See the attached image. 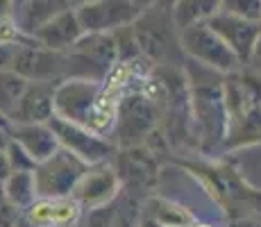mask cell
Instances as JSON below:
<instances>
[{
	"label": "cell",
	"mask_w": 261,
	"mask_h": 227,
	"mask_svg": "<svg viewBox=\"0 0 261 227\" xmlns=\"http://www.w3.org/2000/svg\"><path fill=\"white\" fill-rule=\"evenodd\" d=\"M187 227H216V225H212V223H202V220H191Z\"/></svg>",
	"instance_id": "obj_21"
},
{
	"label": "cell",
	"mask_w": 261,
	"mask_h": 227,
	"mask_svg": "<svg viewBox=\"0 0 261 227\" xmlns=\"http://www.w3.org/2000/svg\"><path fill=\"white\" fill-rule=\"evenodd\" d=\"M225 107L229 114V136L237 145L261 141V78H239L227 84Z\"/></svg>",
	"instance_id": "obj_2"
},
{
	"label": "cell",
	"mask_w": 261,
	"mask_h": 227,
	"mask_svg": "<svg viewBox=\"0 0 261 227\" xmlns=\"http://www.w3.org/2000/svg\"><path fill=\"white\" fill-rule=\"evenodd\" d=\"M220 12L248 18V21H259L261 0H220Z\"/></svg>",
	"instance_id": "obj_16"
},
{
	"label": "cell",
	"mask_w": 261,
	"mask_h": 227,
	"mask_svg": "<svg viewBox=\"0 0 261 227\" xmlns=\"http://www.w3.org/2000/svg\"><path fill=\"white\" fill-rule=\"evenodd\" d=\"M91 166L84 159H80L77 155H73L71 150L59 148L53 157L37 164V168H34V180H37L39 195H46V198L71 195L75 184L82 180V175Z\"/></svg>",
	"instance_id": "obj_4"
},
{
	"label": "cell",
	"mask_w": 261,
	"mask_h": 227,
	"mask_svg": "<svg viewBox=\"0 0 261 227\" xmlns=\"http://www.w3.org/2000/svg\"><path fill=\"white\" fill-rule=\"evenodd\" d=\"M55 93L57 89L50 82H41V80H34V84L30 82L12 120L14 123H48L55 116Z\"/></svg>",
	"instance_id": "obj_10"
},
{
	"label": "cell",
	"mask_w": 261,
	"mask_h": 227,
	"mask_svg": "<svg viewBox=\"0 0 261 227\" xmlns=\"http://www.w3.org/2000/svg\"><path fill=\"white\" fill-rule=\"evenodd\" d=\"M28 84V78H23L18 70H0V114L9 116V120L16 112Z\"/></svg>",
	"instance_id": "obj_15"
},
{
	"label": "cell",
	"mask_w": 261,
	"mask_h": 227,
	"mask_svg": "<svg viewBox=\"0 0 261 227\" xmlns=\"http://www.w3.org/2000/svg\"><path fill=\"white\" fill-rule=\"evenodd\" d=\"M259 25H261V18H259Z\"/></svg>",
	"instance_id": "obj_23"
},
{
	"label": "cell",
	"mask_w": 261,
	"mask_h": 227,
	"mask_svg": "<svg viewBox=\"0 0 261 227\" xmlns=\"http://www.w3.org/2000/svg\"><path fill=\"white\" fill-rule=\"evenodd\" d=\"M9 136L34 159V164L46 161L62 148L57 134L53 132V128L48 123H14L12 120Z\"/></svg>",
	"instance_id": "obj_9"
},
{
	"label": "cell",
	"mask_w": 261,
	"mask_h": 227,
	"mask_svg": "<svg viewBox=\"0 0 261 227\" xmlns=\"http://www.w3.org/2000/svg\"><path fill=\"white\" fill-rule=\"evenodd\" d=\"M179 43L195 62L220 73H232L239 68V64H243L209 23H195L191 28L179 30Z\"/></svg>",
	"instance_id": "obj_3"
},
{
	"label": "cell",
	"mask_w": 261,
	"mask_h": 227,
	"mask_svg": "<svg viewBox=\"0 0 261 227\" xmlns=\"http://www.w3.org/2000/svg\"><path fill=\"white\" fill-rule=\"evenodd\" d=\"M75 12L84 32H114L134 25L145 9L139 7L134 0H93Z\"/></svg>",
	"instance_id": "obj_5"
},
{
	"label": "cell",
	"mask_w": 261,
	"mask_h": 227,
	"mask_svg": "<svg viewBox=\"0 0 261 227\" xmlns=\"http://www.w3.org/2000/svg\"><path fill=\"white\" fill-rule=\"evenodd\" d=\"M48 125L53 128V132L57 134L59 145L66 150H71L73 155H77L80 159H84L89 166H98L109 157V145L105 141V136L91 132V130L82 128V125L73 123V120L64 118V116L55 114L48 120Z\"/></svg>",
	"instance_id": "obj_6"
},
{
	"label": "cell",
	"mask_w": 261,
	"mask_h": 227,
	"mask_svg": "<svg viewBox=\"0 0 261 227\" xmlns=\"http://www.w3.org/2000/svg\"><path fill=\"white\" fill-rule=\"evenodd\" d=\"M89 3H93V0H68V5H71L73 9H77V7H84V5H89Z\"/></svg>",
	"instance_id": "obj_20"
},
{
	"label": "cell",
	"mask_w": 261,
	"mask_h": 227,
	"mask_svg": "<svg viewBox=\"0 0 261 227\" xmlns=\"http://www.w3.org/2000/svg\"><path fill=\"white\" fill-rule=\"evenodd\" d=\"M66 9H71L68 0H23V5L16 12V21L23 28V32L32 37L34 30Z\"/></svg>",
	"instance_id": "obj_12"
},
{
	"label": "cell",
	"mask_w": 261,
	"mask_h": 227,
	"mask_svg": "<svg viewBox=\"0 0 261 227\" xmlns=\"http://www.w3.org/2000/svg\"><path fill=\"white\" fill-rule=\"evenodd\" d=\"M55 114L105 136L116 120V103L100 84L89 80H71L55 93Z\"/></svg>",
	"instance_id": "obj_1"
},
{
	"label": "cell",
	"mask_w": 261,
	"mask_h": 227,
	"mask_svg": "<svg viewBox=\"0 0 261 227\" xmlns=\"http://www.w3.org/2000/svg\"><path fill=\"white\" fill-rule=\"evenodd\" d=\"M175 5V0H159V5L157 7H164V9H170Z\"/></svg>",
	"instance_id": "obj_22"
},
{
	"label": "cell",
	"mask_w": 261,
	"mask_h": 227,
	"mask_svg": "<svg viewBox=\"0 0 261 227\" xmlns=\"http://www.w3.org/2000/svg\"><path fill=\"white\" fill-rule=\"evenodd\" d=\"M134 3H137L141 9H152L159 5V0H134Z\"/></svg>",
	"instance_id": "obj_19"
},
{
	"label": "cell",
	"mask_w": 261,
	"mask_h": 227,
	"mask_svg": "<svg viewBox=\"0 0 261 227\" xmlns=\"http://www.w3.org/2000/svg\"><path fill=\"white\" fill-rule=\"evenodd\" d=\"M116 189H118L116 175L109 168H105V166H98V168H89L82 175V180L75 184L71 195L82 207H95L107 203L116 193Z\"/></svg>",
	"instance_id": "obj_11"
},
{
	"label": "cell",
	"mask_w": 261,
	"mask_h": 227,
	"mask_svg": "<svg viewBox=\"0 0 261 227\" xmlns=\"http://www.w3.org/2000/svg\"><path fill=\"white\" fill-rule=\"evenodd\" d=\"M12 170H14V166H12V161H9L7 150L0 148V184H3V182L12 175Z\"/></svg>",
	"instance_id": "obj_18"
},
{
	"label": "cell",
	"mask_w": 261,
	"mask_h": 227,
	"mask_svg": "<svg viewBox=\"0 0 261 227\" xmlns=\"http://www.w3.org/2000/svg\"><path fill=\"white\" fill-rule=\"evenodd\" d=\"M218 12L220 0H175V5L170 7V16L177 32L195 23H207Z\"/></svg>",
	"instance_id": "obj_13"
},
{
	"label": "cell",
	"mask_w": 261,
	"mask_h": 227,
	"mask_svg": "<svg viewBox=\"0 0 261 227\" xmlns=\"http://www.w3.org/2000/svg\"><path fill=\"white\" fill-rule=\"evenodd\" d=\"M18 43H3L0 41V70L7 64H14V57H16Z\"/></svg>",
	"instance_id": "obj_17"
},
{
	"label": "cell",
	"mask_w": 261,
	"mask_h": 227,
	"mask_svg": "<svg viewBox=\"0 0 261 227\" xmlns=\"http://www.w3.org/2000/svg\"><path fill=\"white\" fill-rule=\"evenodd\" d=\"M220 37L225 39V43L239 55L241 62L252 59L257 43L261 39V25L259 21H248V18L232 16V14L218 12L214 18L207 21Z\"/></svg>",
	"instance_id": "obj_7"
},
{
	"label": "cell",
	"mask_w": 261,
	"mask_h": 227,
	"mask_svg": "<svg viewBox=\"0 0 261 227\" xmlns=\"http://www.w3.org/2000/svg\"><path fill=\"white\" fill-rule=\"evenodd\" d=\"M3 193L5 203H9L16 209H25L39 198L37 180H34V170H12L7 180L3 182Z\"/></svg>",
	"instance_id": "obj_14"
},
{
	"label": "cell",
	"mask_w": 261,
	"mask_h": 227,
	"mask_svg": "<svg viewBox=\"0 0 261 227\" xmlns=\"http://www.w3.org/2000/svg\"><path fill=\"white\" fill-rule=\"evenodd\" d=\"M82 37H84V30L80 25L77 12L73 7L57 14V16H53L48 23H43L41 28H37L32 32V39L39 45L50 48V50H59V53L75 48V43Z\"/></svg>",
	"instance_id": "obj_8"
}]
</instances>
